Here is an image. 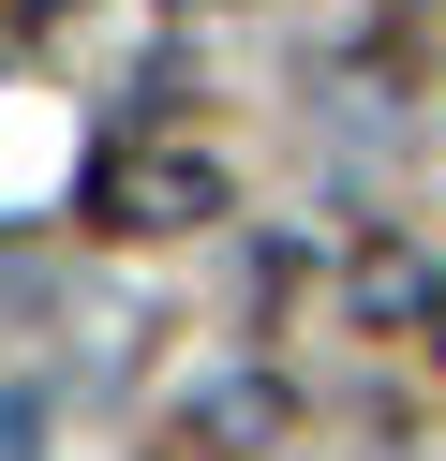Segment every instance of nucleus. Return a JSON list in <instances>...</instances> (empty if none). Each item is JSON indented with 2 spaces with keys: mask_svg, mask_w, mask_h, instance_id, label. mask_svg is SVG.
Wrapping results in <instances>:
<instances>
[{
  "mask_svg": "<svg viewBox=\"0 0 446 461\" xmlns=\"http://www.w3.org/2000/svg\"><path fill=\"white\" fill-rule=\"evenodd\" d=\"M89 209H105V223H134V239H178V223H223V164H208V149H178V134H134V149H105Z\"/></svg>",
  "mask_w": 446,
  "mask_h": 461,
  "instance_id": "1",
  "label": "nucleus"
},
{
  "mask_svg": "<svg viewBox=\"0 0 446 461\" xmlns=\"http://www.w3.org/2000/svg\"><path fill=\"white\" fill-rule=\"evenodd\" d=\"M432 357H446V298H432Z\"/></svg>",
  "mask_w": 446,
  "mask_h": 461,
  "instance_id": "2",
  "label": "nucleus"
}]
</instances>
